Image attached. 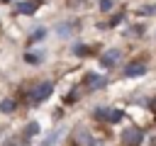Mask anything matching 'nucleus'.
<instances>
[{
    "label": "nucleus",
    "instance_id": "2",
    "mask_svg": "<svg viewBox=\"0 0 156 146\" xmlns=\"http://www.w3.org/2000/svg\"><path fill=\"white\" fill-rule=\"evenodd\" d=\"M141 141H144V131L139 127H127L122 131V144L124 146H139Z\"/></svg>",
    "mask_w": 156,
    "mask_h": 146
},
{
    "label": "nucleus",
    "instance_id": "8",
    "mask_svg": "<svg viewBox=\"0 0 156 146\" xmlns=\"http://www.w3.org/2000/svg\"><path fill=\"white\" fill-rule=\"evenodd\" d=\"M24 61H27V63H32V66H37V63H41V54L27 51V54H24Z\"/></svg>",
    "mask_w": 156,
    "mask_h": 146
},
{
    "label": "nucleus",
    "instance_id": "5",
    "mask_svg": "<svg viewBox=\"0 0 156 146\" xmlns=\"http://www.w3.org/2000/svg\"><path fill=\"white\" fill-rule=\"evenodd\" d=\"M141 73H146V63H141V61H136V63H132V66L124 68L127 78H134V75H141Z\"/></svg>",
    "mask_w": 156,
    "mask_h": 146
},
{
    "label": "nucleus",
    "instance_id": "16",
    "mask_svg": "<svg viewBox=\"0 0 156 146\" xmlns=\"http://www.w3.org/2000/svg\"><path fill=\"white\" fill-rule=\"evenodd\" d=\"M41 36H44V29H37V32H34V36H32V39H41Z\"/></svg>",
    "mask_w": 156,
    "mask_h": 146
},
{
    "label": "nucleus",
    "instance_id": "18",
    "mask_svg": "<svg viewBox=\"0 0 156 146\" xmlns=\"http://www.w3.org/2000/svg\"><path fill=\"white\" fill-rule=\"evenodd\" d=\"M151 109H154V112H156V100H154V102H151Z\"/></svg>",
    "mask_w": 156,
    "mask_h": 146
},
{
    "label": "nucleus",
    "instance_id": "1",
    "mask_svg": "<svg viewBox=\"0 0 156 146\" xmlns=\"http://www.w3.org/2000/svg\"><path fill=\"white\" fill-rule=\"evenodd\" d=\"M51 92H54V83L41 80V83H37V85L27 92V102H29V105H41V102H44Z\"/></svg>",
    "mask_w": 156,
    "mask_h": 146
},
{
    "label": "nucleus",
    "instance_id": "11",
    "mask_svg": "<svg viewBox=\"0 0 156 146\" xmlns=\"http://www.w3.org/2000/svg\"><path fill=\"white\" fill-rule=\"evenodd\" d=\"M37 131H39V124H37V122H32V124H27V129H24V134H27V136H34Z\"/></svg>",
    "mask_w": 156,
    "mask_h": 146
},
{
    "label": "nucleus",
    "instance_id": "9",
    "mask_svg": "<svg viewBox=\"0 0 156 146\" xmlns=\"http://www.w3.org/2000/svg\"><path fill=\"white\" fill-rule=\"evenodd\" d=\"M12 109H15V100H12V97H7V100H2V102H0V112H5V114H7V112H12Z\"/></svg>",
    "mask_w": 156,
    "mask_h": 146
},
{
    "label": "nucleus",
    "instance_id": "4",
    "mask_svg": "<svg viewBox=\"0 0 156 146\" xmlns=\"http://www.w3.org/2000/svg\"><path fill=\"white\" fill-rule=\"evenodd\" d=\"M119 58H122V51H119V49H110L107 54H102V66L110 68V66H115Z\"/></svg>",
    "mask_w": 156,
    "mask_h": 146
},
{
    "label": "nucleus",
    "instance_id": "13",
    "mask_svg": "<svg viewBox=\"0 0 156 146\" xmlns=\"http://www.w3.org/2000/svg\"><path fill=\"white\" fill-rule=\"evenodd\" d=\"M73 54H76V56H85V54H88V46L78 44V46H73Z\"/></svg>",
    "mask_w": 156,
    "mask_h": 146
},
{
    "label": "nucleus",
    "instance_id": "7",
    "mask_svg": "<svg viewBox=\"0 0 156 146\" xmlns=\"http://www.w3.org/2000/svg\"><path fill=\"white\" fill-rule=\"evenodd\" d=\"M61 134H63V129H54V131L46 136V141H41V146H54V144H56V139H58Z\"/></svg>",
    "mask_w": 156,
    "mask_h": 146
},
{
    "label": "nucleus",
    "instance_id": "12",
    "mask_svg": "<svg viewBox=\"0 0 156 146\" xmlns=\"http://www.w3.org/2000/svg\"><path fill=\"white\" fill-rule=\"evenodd\" d=\"M112 7H115V2H112V0H100V10H102V12H110Z\"/></svg>",
    "mask_w": 156,
    "mask_h": 146
},
{
    "label": "nucleus",
    "instance_id": "10",
    "mask_svg": "<svg viewBox=\"0 0 156 146\" xmlns=\"http://www.w3.org/2000/svg\"><path fill=\"white\" fill-rule=\"evenodd\" d=\"M107 119H110V122H119V119H122V112H119V109H107Z\"/></svg>",
    "mask_w": 156,
    "mask_h": 146
},
{
    "label": "nucleus",
    "instance_id": "15",
    "mask_svg": "<svg viewBox=\"0 0 156 146\" xmlns=\"http://www.w3.org/2000/svg\"><path fill=\"white\" fill-rule=\"evenodd\" d=\"M141 15H156V5L154 7H141Z\"/></svg>",
    "mask_w": 156,
    "mask_h": 146
},
{
    "label": "nucleus",
    "instance_id": "6",
    "mask_svg": "<svg viewBox=\"0 0 156 146\" xmlns=\"http://www.w3.org/2000/svg\"><path fill=\"white\" fill-rule=\"evenodd\" d=\"M34 10H37V0H24V2L17 5V12L20 15H32Z\"/></svg>",
    "mask_w": 156,
    "mask_h": 146
},
{
    "label": "nucleus",
    "instance_id": "3",
    "mask_svg": "<svg viewBox=\"0 0 156 146\" xmlns=\"http://www.w3.org/2000/svg\"><path fill=\"white\" fill-rule=\"evenodd\" d=\"M105 83H107L105 75H98V73H88V75H85L88 90H100V88H105Z\"/></svg>",
    "mask_w": 156,
    "mask_h": 146
},
{
    "label": "nucleus",
    "instance_id": "19",
    "mask_svg": "<svg viewBox=\"0 0 156 146\" xmlns=\"http://www.w3.org/2000/svg\"><path fill=\"white\" fill-rule=\"evenodd\" d=\"M5 2H7V0H5Z\"/></svg>",
    "mask_w": 156,
    "mask_h": 146
},
{
    "label": "nucleus",
    "instance_id": "17",
    "mask_svg": "<svg viewBox=\"0 0 156 146\" xmlns=\"http://www.w3.org/2000/svg\"><path fill=\"white\" fill-rule=\"evenodd\" d=\"M2 146H17V144H15V141H7V144H2Z\"/></svg>",
    "mask_w": 156,
    "mask_h": 146
},
{
    "label": "nucleus",
    "instance_id": "14",
    "mask_svg": "<svg viewBox=\"0 0 156 146\" xmlns=\"http://www.w3.org/2000/svg\"><path fill=\"white\" fill-rule=\"evenodd\" d=\"M71 32H73V27H71V24H68V27H66V24H61V27H58V34H61V36H66V34H71Z\"/></svg>",
    "mask_w": 156,
    "mask_h": 146
}]
</instances>
